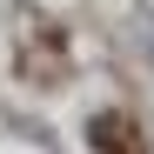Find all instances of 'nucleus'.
<instances>
[{"label":"nucleus","mask_w":154,"mask_h":154,"mask_svg":"<svg viewBox=\"0 0 154 154\" xmlns=\"http://www.w3.org/2000/svg\"><path fill=\"white\" fill-rule=\"evenodd\" d=\"M87 141H94V154H147L141 121H134V114H121V107L94 114V121H87Z\"/></svg>","instance_id":"1"},{"label":"nucleus","mask_w":154,"mask_h":154,"mask_svg":"<svg viewBox=\"0 0 154 154\" xmlns=\"http://www.w3.org/2000/svg\"><path fill=\"white\" fill-rule=\"evenodd\" d=\"M20 74H27V81H60L67 74V40L54 27H34L20 40Z\"/></svg>","instance_id":"2"}]
</instances>
